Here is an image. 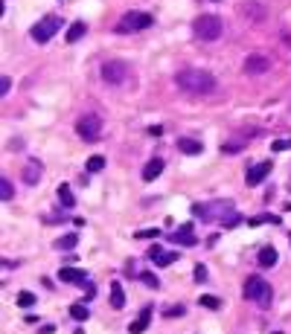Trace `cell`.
<instances>
[{
  "label": "cell",
  "instance_id": "cell-31",
  "mask_svg": "<svg viewBox=\"0 0 291 334\" xmlns=\"http://www.w3.org/2000/svg\"><path fill=\"white\" fill-rule=\"evenodd\" d=\"M175 259H178V253H163L161 259H155V265H158V268H166V265H172Z\"/></svg>",
  "mask_w": 291,
  "mask_h": 334
},
{
  "label": "cell",
  "instance_id": "cell-18",
  "mask_svg": "<svg viewBox=\"0 0 291 334\" xmlns=\"http://www.w3.org/2000/svg\"><path fill=\"white\" fill-rule=\"evenodd\" d=\"M178 152H181V154H190V157H195V154H201V152H204V146H201L198 140L181 137V140H178Z\"/></svg>",
  "mask_w": 291,
  "mask_h": 334
},
{
  "label": "cell",
  "instance_id": "cell-28",
  "mask_svg": "<svg viewBox=\"0 0 291 334\" xmlns=\"http://www.w3.org/2000/svg\"><path fill=\"white\" fill-rule=\"evenodd\" d=\"M18 305H21V308H32V305H35V294L21 291V294H18Z\"/></svg>",
  "mask_w": 291,
  "mask_h": 334
},
{
  "label": "cell",
  "instance_id": "cell-9",
  "mask_svg": "<svg viewBox=\"0 0 291 334\" xmlns=\"http://www.w3.org/2000/svg\"><path fill=\"white\" fill-rule=\"evenodd\" d=\"M268 70H271V61L265 59V56H248L245 59V73L248 76H262Z\"/></svg>",
  "mask_w": 291,
  "mask_h": 334
},
{
  "label": "cell",
  "instance_id": "cell-22",
  "mask_svg": "<svg viewBox=\"0 0 291 334\" xmlns=\"http://www.w3.org/2000/svg\"><path fill=\"white\" fill-rule=\"evenodd\" d=\"M59 201L65 204L67 210H70V207H76V198H73V192H70V186H67V183H62V186H59Z\"/></svg>",
  "mask_w": 291,
  "mask_h": 334
},
{
  "label": "cell",
  "instance_id": "cell-34",
  "mask_svg": "<svg viewBox=\"0 0 291 334\" xmlns=\"http://www.w3.org/2000/svg\"><path fill=\"white\" fill-rule=\"evenodd\" d=\"M195 282H207V268H204V265H195Z\"/></svg>",
  "mask_w": 291,
  "mask_h": 334
},
{
  "label": "cell",
  "instance_id": "cell-37",
  "mask_svg": "<svg viewBox=\"0 0 291 334\" xmlns=\"http://www.w3.org/2000/svg\"><path fill=\"white\" fill-rule=\"evenodd\" d=\"M9 88H12V82H9V76H3V79H0V96H6Z\"/></svg>",
  "mask_w": 291,
  "mask_h": 334
},
{
  "label": "cell",
  "instance_id": "cell-3",
  "mask_svg": "<svg viewBox=\"0 0 291 334\" xmlns=\"http://www.w3.org/2000/svg\"><path fill=\"white\" fill-rule=\"evenodd\" d=\"M193 32L201 41H216V38H222L225 24H222V18H216V15H201V18H195Z\"/></svg>",
  "mask_w": 291,
  "mask_h": 334
},
{
  "label": "cell",
  "instance_id": "cell-27",
  "mask_svg": "<svg viewBox=\"0 0 291 334\" xmlns=\"http://www.w3.org/2000/svg\"><path fill=\"white\" fill-rule=\"evenodd\" d=\"M239 221H242V215L236 213V210H230V213H227L225 218H222V227H227V230H230V227H236Z\"/></svg>",
  "mask_w": 291,
  "mask_h": 334
},
{
  "label": "cell",
  "instance_id": "cell-14",
  "mask_svg": "<svg viewBox=\"0 0 291 334\" xmlns=\"http://www.w3.org/2000/svg\"><path fill=\"white\" fill-rule=\"evenodd\" d=\"M169 239L175 244H184V247H195V244H198V239L193 236V224H184V227H181L178 233H172Z\"/></svg>",
  "mask_w": 291,
  "mask_h": 334
},
{
  "label": "cell",
  "instance_id": "cell-13",
  "mask_svg": "<svg viewBox=\"0 0 291 334\" xmlns=\"http://www.w3.org/2000/svg\"><path fill=\"white\" fill-rule=\"evenodd\" d=\"M21 181L27 183V186H35V183L41 181V163L38 160H27V166L21 172Z\"/></svg>",
  "mask_w": 291,
  "mask_h": 334
},
{
  "label": "cell",
  "instance_id": "cell-35",
  "mask_svg": "<svg viewBox=\"0 0 291 334\" xmlns=\"http://www.w3.org/2000/svg\"><path fill=\"white\" fill-rule=\"evenodd\" d=\"M158 233L161 230H140V233H134L137 239H158Z\"/></svg>",
  "mask_w": 291,
  "mask_h": 334
},
{
  "label": "cell",
  "instance_id": "cell-1",
  "mask_svg": "<svg viewBox=\"0 0 291 334\" xmlns=\"http://www.w3.org/2000/svg\"><path fill=\"white\" fill-rule=\"evenodd\" d=\"M175 85L184 93H195V96H204V93L216 91V76L207 73V70H181L175 76Z\"/></svg>",
  "mask_w": 291,
  "mask_h": 334
},
{
  "label": "cell",
  "instance_id": "cell-6",
  "mask_svg": "<svg viewBox=\"0 0 291 334\" xmlns=\"http://www.w3.org/2000/svg\"><path fill=\"white\" fill-rule=\"evenodd\" d=\"M59 30H62V18L50 15V18H44L41 24H35L32 30H30V35H32V41H38V44H47Z\"/></svg>",
  "mask_w": 291,
  "mask_h": 334
},
{
  "label": "cell",
  "instance_id": "cell-7",
  "mask_svg": "<svg viewBox=\"0 0 291 334\" xmlns=\"http://www.w3.org/2000/svg\"><path fill=\"white\" fill-rule=\"evenodd\" d=\"M129 79V64L126 61H105L102 64V82L105 85H123Z\"/></svg>",
  "mask_w": 291,
  "mask_h": 334
},
{
  "label": "cell",
  "instance_id": "cell-4",
  "mask_svg": "<svg viewBox=\"0 0 291 334\" xmlns=\"http://www.w3.org/2000/svg\"><path fill=\"white\" fill-rule=\"evenodd\" d=\"M233 210L230 201H213V204H193V215L201 221H222Z\"/></svg>",
  "mask_w": 291,
  "mask_h": 334
},
{
  "label": "cell",
  "instance_id": "cell-10",
  "mask_svg": "<svg viewBox=\"0 0 291 334\" xmlns=\"http://www.w3.org/2000/svg\"><path fill=\"white\" fill-rule=\"evenodd\" d=\"M271 169H274V163H257V166H251L248 169V178H245L248 186H259V183L271 175Z\"/></svg>",
  "mask_w": 291,
  "mask_h": 334
},
{
  "label": "cell",
  "instance_id": "cell-16",
  "mask_svg": "<svg viewBox=\"0 0 291 334\" xmlns=\"http://www.w3.org/2000/svg\"><path fill=\"white\" fill-rule=\"evenodd\" d=\"M111 308L114 311H123L126 308V291L120 282H111Z\"/></svg>",
  "mask_w": 291,
  "mask_h": 334
},
{
  "label": "cell",
  "instance_id": "cell-30",
  "mask_svg": "<svg viewBox=\"0 0 291 334\" xmlns=\"http://www.w3.org/2000/svg\"><path fill=\"white\" fill-rule=\"evenodd\" d=\"M271 152H291V137H286V140H274V143H271Z\"/></svg>",
  "mask_w": 291,
  "mask_h": 334
},
{
  "label": "cell",
  "instance_id": "cell-36",
  "mask_svg": "<svg viewBox=\"0 0 291 334\" xmlns=\"http://www.w3.org/2000/svg\"><path fill=\"white\" fill-rule=\"evenodd\" d=\"M163 253H166V250H163L161 244H155V247H152V250H149V259H152V262H155V259H161Z\"/></svg>",
  "mask_w": 291,
  "mask_h": 334
},
{
  "label": "cell",
  "instance_id": "cell-39",
  "mask_svg": "<svg viewBox=\"0 0 291 334\" xmlns=\"http://www.w3.org/2000/svg\"><path fill=\"white\" fill-rule=\"evenodd\" d=\"M274 334H283V332H274Z\"/></svg>",
  "mask_w": 291,
  "mask_h": 334
},
{
  "label": "cell",
  "instance_id": "cell-21",
  "mask_svg": "<svg viewBox=\"0 0 291 334\" xmlns=\"http://www.w3.org/2000/svg\"><path fill=\"white\" fill-rule=\"evenodd\" d=\"M76 244H79V236H76V233H67L62 239H56V247H59V250H73Z\"/></svg>",
  "mask_w": 291,
  "mask_h": 334
},
{
  "label": "cell",
  "instance_id": "cell-19",
  "mask_svg": "<svg viewBox=\"0 0 291 334\" xmlns=\"http://www.w3.org/2000/svg\"><path fill=\"white\" fill-rule=\"evenodd\" d=\"M88 32V24L85 21H76V24H70V30H67V44H76L82 35Z\"/></svg>",
  "mask_w": 291,
  "mask_h": 334
},
{
  "label": "cell",
  "instance_id": "cell-8",
  "mask_svg": "<svg viewBox=\"0 0 291 334\" xmlns=\"http://www.w3.org/2000/svg\"><path fill=\"white\" fill-rule=\"evenodd\" d=\"M76 134H79L82 140H88V143H97L99 134H102V120H99V117H94V114L82 117V120L76 122Z\"/></svg>",
  "mask_w": 291,
  "mask_h": 334
},
{
  "label": "cell",
  "instance_id": "cell-2",
  "mask_svg": "<svg viewBox=\"0 0 291 334\" xmlns=\"http://www.w3.org/2000/svg\"><path fill=\"white\" fill-rule=\"evenodd\" d=\"M245 300L257 303L259 308H268L271 300H274V291H271V285H268L262 276H251V279L245 282Z\"/></svg>",
  "mask_w": 291,
  "mask_h": 334
},
{
  "label": "cell",
  "instance_id": "cell-26",
  "mask_svg": "<svg viewBox=\"0 0 291 334\" xmlns=\"http://www.w3.org/2000/svg\"><path fill=\"white\" fill-rule=\"evenodd\" d=\"M105 169V157L102 154H94L91 160H88V172H102Z\"/></svg>",
  "mask_w": 291,
  "mask_h": 334
},
{
  "label": "cell",
  "instance_id": "cell-23",
  "mask_svg": "<svg viewBox=\"0 0 291 334\" xmlns=\"http://www.w3.org/2000/svg\"><path fill=\"white\" fill-rule=\"evenodd\" d=\"M70 317H73L76 323H85V320H88V305H82V303L70 305Z\"/></svg>",
  "mask_w": 291,
  "mask_h": 334
},
{
  "label": "cell",
  "instance_id": "cell-12",
  "mask_svg": "<svg viewBox=\"0 0 291 334\" xmlns=\"http://www.w3.org/2000/svg\"><path fill=\"white\" fill-rule=\"evenodd\" d=\"M152 314H155V311H152V305H146V308L137 314V320H131L129 332L131 334H143L146 329H149V323H152Z\"/></svg>",
  "mask_w": 291,
  "mask_h": 334
},
{
  "label": "cell",
  "instance_id": "cell-17",
  "mask_svg": "<svg viewBox=\"0 0 291 334\" xmlns=\"http://www.w3.org/2000/svg\"><path fill=\"white\" fill-rule=\"evenodd\" d=\"M161 172H163V160H161V157H155V160L146 163V169H143V181L152 183L155 178H161Z\"/></svg>",
  "mask_w": 291,
  "mask_h": 334
},
{
  "label": "cell",
  "instance_id": "cell-25",
  "mask_svg": "<svg viewBox=\"0 0 291 334\" xmlns=\"http://www.w3.org/2000/svg\"><path fill=\"white\" fill-rule=\"evenodd\" d=\"M12 195H15V186H12V181L3 178V181H0V198H3V201H12Z\"/></svg>",
  "mask_w": 291,
  "mask_h": 334
},
{
  "label": "cell",
  "instance_id": "cell-32",
  "mask_svg": "<svg viewBox=\"0 0 291 334\" xmlns=\"http://www.w3.org/2000/svg\"><path fill=\"white\" fill-rule=\"evenodd\" d=\"M140 279H143V285H149V288H158V285H161V279H158L155 273H149V271L140 273Z\"/></svg>",
  "mask_w": 291,
  "mask_h": 334
},
{
  "label": "cell",
  "instance_id": "cell-15",
  "mask_svg": "<svg viewBox=\"0 0 291 334\" xmlns=\"http://www.w3.org/2000/svg\"><path fill=\"white\" fill-rule=\"evenodd\" d=\"M277 259H280V253H277V247H271V244H268V247H262V250H259V268H274V265H277Z\"/></svg>",
  "mask_w": 291,
  "mask_h": 334
},
{
  "label": "cell",
  "instance_id": "cell-29",
  "mask_svg": "<svg viewBox=\"0 0 291 334\" xmlns=\"http://www.w3.org/2000/svg\"><path fill=\"white\" fill-rule=\"evenodd\" d=\"M259 224H280V218L277 215H257V218H251V227H259Z\"/></svg>",
  "mask_w": 291,
  "mask_h": 334
},
{
  "label": "cell",
  "instance_id": "cell-20",
  "mask_svg": "<svg viewBox=\"0 0 291 334\" xmlns=\"http://www.w3.org/2000/svg\"><path fill=\"white\" fill-rule=\"evenodd\" d=\"M242 15H248L251 21H262V18H265V9H262L259 3H248V6L242 9Z\"/></svg>",
  "mask_w": 291,
  "mask_h": 334
},
{
  "label": "cell",
  "instance_id": "cell-11",
  "mask_svg": "<svg viewBox=\"0 0 291 334\" xmlns=\"http://www.w3.org/2000/svg\"><path fill=\"white\" fill-rule=\"evenodd\" d=\"M59 279L67 282V285H85V288L91 285V282H88V273L79 271V268H62V271H59Z\"/></svg>",
  "mask_w": 291,
  "mask_h": 334
},
{
  "label": "cell",
  "instance_id": "cell-33",
  "mask_svg": "<svg viewBox=\"0 0 291 334\" xmlns=\"http://www.w3.org/2000/svg\"><path fill=\"white\" fill-rule=\"evenodd\" d=\"M163 317H184V305H172V308H166Z\"/></svg>",
  "mask_w": 291,
  "mask_h": 334
},
{
  "label": "cell",
  "instance_id": "cell-5",
  "mask_svg": "<svg viewBox=\"0 0 291 334\" xmlns=\"http://www.w3.org/2000/svg\"><path fill=\"white\" fill-rule=\"evenodd\" d=\"M152 24H155V18H152L149 12H126V15L120 18V24H117V32H123V35H129V32L149 30Z\"/></svg>",
  "mask_w": 291,
  "mask_h": 334
},
{
  "label": "cell",
  "instance_id": "cell-38",
  "mask_svg": "<svg viewBox=\"0 0 291 334\" xmlns=\"http://www.w3.org/2000/svg\"><path fill=\"white\" fill-rule=\"evenodd\" d=\"M149 134H152V137H161L163 128H161V125H152V128H149Z\"/></svg>",
  "mask_w": 291,
  "mask_h": 334
},
{
  "label": "cell",
  "instance_id": "cell-24",
  "mask_svg": "<svg viewBox=\"0 0 291 334\" xmlns=\"http://www.w3.org/2000/svg\"><path fill=\"white\" fill-rule=\"evenodd\" d=\"M198 305H201V308H210V311H219V308H222V300L213 297V294H204V297L198 300Z\"/></svg>",
  "mask_w": 291,
  "mask_h": 334
}]
</instances>
